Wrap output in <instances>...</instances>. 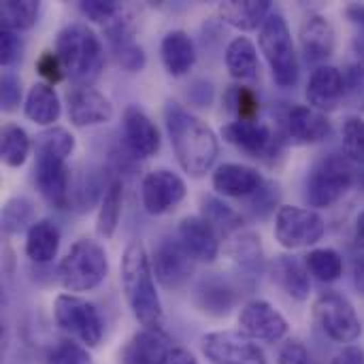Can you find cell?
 I'll list each match as a JSON object with an SVG mask.
<instances>
[{
    "mask_svg": "<svg viewBox=\"0 0 364 364\" xmlns=\"http://www.w3.org/2000/svg\"><path fill=\"white\" fill-rule=\"evenodd\" d=\"M164 119L179 166L192 177L207 175L220 151L213 130L177 102L166 105Z\"/></svg>",
    "mask_w": 364,
    "mask_h": 364,
    "instance_id": "cell-1",
    "label": "cell"
},
{
    "mask_svg": "<svg viewBox=\"0 0 364 364\" xmlns=\"http://www.w3.org/2000/svg\"><path fill=\"white\" fill-rule=\"evenodd\" d=\"M122 288L128 307L143 328L162 331L164 311L154 284V269L141 241H132L122 256Z\"/></svg>",
    "mask_w": 364,
    "mask_h": 364,
    "instance_id": "cell-2",
    "label": "cell"
},
{
    "mask_svg": "<svg viewBox=\"0 0 364 364\" xmlns=\"http://www.w3.org/2000/svg\"><path fill=\"white\" fill-rule=\"evenodd\" d=\"M55 53L64 73L79 85H90L105 68V47L85 23H70L58 32Z\"/></svg>",
    "mask_w": 364,
    "mask_h": 364,
    "instance_id": "cell-3",
    "label": "cell"
},
{
    "mask_svg": "<svg viewBox=\"0 0 364 364\" xmlns=\"http://www.w3.org/2000/svg\"><path fill=\"white\" fill-rule=\"evenodd\" d=\"M109 273L107 252L92 239H79L62 258L58 275L68 292H87L98 288Z\"/></svg>",
    "mask_w": 364,
    "mask_h": 364,
    "instance_id": "cell-4",
    "label": "cell"
},
{
    "mask_svg": "<svg viewBox=\"0 0 364 364\" xmlns=\"http://www.w3.org/2000/svg\"><path fill=\"white\" fill-rule=\"evenodd\" d=\"M260 49L273 70V79L282 87H292L299 81V55L290 28L282 13H271L260 28Z\"/></svg>",
    "mask_w": 364,
    "mask_h": 364,
    "instance_id": "cell-5",
    "label": "cell"
},
{
    "mask_svg": "<svg viewBox=\"0 0 364 364\" xmlns=\"http://www.w3.org/2000/svg\"><path fill=\"white\" fill-rule=\"evenodd\" d=\"M354 186V168L348 158L331 154L324 156L307 175L305 196L316 209H328L339 203Z\"/></svg>",
    "mask_w": 364,
    "mask_h": 364,
    "instance_id": "cell-6",
    "label": "cell"
},
{
    "mask_svg": "<svg viewBox=\"0 0 364 364\" xmlns=\"http://www.w3.org/2000/svg\"><path fill=\"white\" fill-rule=\"evenodd\" d=\"M53 318L58 326L87 348H96L105 337V322L98 309L75 294H60L53 301Z\"/></svg>",
    "mask_w": 364,
    "mask_h": 364,
    "instance_id": "cell-7",
    "label": "cell"
},
{
    "mask_svg": "<svg viewBox=\"0 0 364 364\" xmlns=\"http://www.w3.org/2000/svg\"><path fill=\"white\" fill-rule=\"evenodd\" d=\"M314 316L322 333L335 343H354L363 333L354 305L339 292L322 294L314 305Z\"/></svg>",
    "mask_w": 364,
    "mask_h": 364,
    "instance_id": "cell-8",
    "label": "cell"
},
{
    "mask_svg": "<svg viewBox=\"0 0 364 364\" xmlns=\"http://www.w3.org/2000/svg\"><path fill=\"white\" fill-rule=\"evenodd\" d=\"M326 232V224L314 209L284 205L275 215V237L286 250L316 245Z\"/></svg>",
    "mask_w": 364,
    "mask_h": 364,
    "instance_id": "cell-9",
    "label": "cell"
},
{
    "mask_svg": "<svg viewBox=\"0 0 364 364\" xmlns=\"http://www.w3.org/2000/svg\"><path fill=\"white\" fill-rule=\"evenodd\" d=\"M200 350L211 364H267L264 352L254 339L235 331L209 333L203 337Z\"/></svg>",
    "mask_w": 364,
    "mask_h": 364,
    "instance_id": "cell-10",
    "label": "cell"
},
{
    "mask_svg": "<svg viewBox=\"0 0 364 364\" xmlns=\"http://www.w3.org/2000/svg\"><path fill=\"white\" fill-rule=\"evenodd\" d=\"M194 262L196 260L179 239H164L154 252L151 269L156 279L166 290H179L190 282L194 273Z\"/></svg>",
    "mask_w": 364,
    "mask_h": 364,
    "instance_id": "cell-11",
    "label": "cell"
},
{
    "mask_svg": "<svg viewBox=\"0 0 364 364\" xmlns=\"http://www.w3.org/2000/svg\"><path fill=\"white\" fill-rule=\"evenodd\" d=\"M186 198L183 179L166 168H156L145 175L141 183V200L147 213L162 215L175 209Z\"/></svg>",
    "mask_w": 364,
    "mask_h": 364,
    "instance_id": "cell-12",
    "label": "cell"
},
{
    "mask_svg": "<svg viewBox=\"0 0 364 364\" xmlns=\"http://www.w3.org/2000/svg\"><path fill=\"white\" fill-rule=\"evenodd\" d=\"M241 333L254 341L277 343L288 335L286 318L267 301H250L239 316Z\"/></svg>",
    "mask_w": 364,
    "mask_h": 364,
    "instance_id": "cell-13",
    "label": "cell"
},
{
    "mask_svg": "<svg viewBox=\"0 0 364 364\" xmlns=\"http://www.w3.org/2000/svg\"><path fill=\"white\" fill-rule=\"evenodd\" d=\"M34 181L41 192V196L53 207L64 209L70 203V175L66 160L49 156V154H36L34 160Z\"/></svg>",
    "mask_w": 364,
    "mask_h": 364,
    "instance_id": "cell-14",
    "label": "cell"
},
{
    "mask_svg": "<svg viewBox=\"0 0 364 364\" xmlns=\"http://www.w3.org/2000/svg\"><path fill=\"white\" fill-rule=\"evenodd\" d=\"M222 136L239 151L252 158H264L277 151V136L273 128L258 119H237L222 128Z\"/></svg>",
    "mask_w": 364,
    "mask_h": 364,
    "instance_id": "cell-15",
    "label": "cell"
},
{
    "mask_svg": "<svg viewBox=\"0 0 364 364\" xmlns=\"http://www.w3.org/2000/svg\"><path fill=\"white\" fill-rule=\"evenodd\" d=\"M68 117L75 126H96L113 119L111 100L92 85H77L68 92Z\"/></svg>",
    "mask_w": 364,
    "mask_h": 364,
    "instance_id": "cell-16",
    "label": "cell"
},
{
    "mask_svg": "<svg viewBox=\"0 0 364 364\" xmlns=\"http://www.w3.org/2000/svg\"><path fill=\"white\" fill-rule=\"evenodd\" d=\"M177 239L183 243L194 260L213 262L220 254V235L203 215L183 218L177 230Z\"/></svg>",
    "mask_w": 364,
    "mask_h": 364,
    "instance_id": "cell-17",
    "label": "cell"
},
{
    "mask_svg": "<svg viewBox=\"0 0 364 364\" xmlns=\"http://www.w3.org/2000/svg\"><path fill=\"white\" fill-rule=\"evenodd\" d=\"M124 141L126 147L139 156V158H149L160 149V132L156 124L147 117V113L134 105L126 107L124 111Z\"/></svg>",
    "mask_w": 364,
    "mask_h": 364,
    "instance_id": "cell-18",
    "label": "cell"
},
{
    "mask_svg": "<svg viewBox=\"0 0 364 364\" xmlns=\"http://www.w3.org/2000/svg\"><path fill=\"white\" fill-rule=\"evenodd\" d=\"M173 346L162 331L143 328L132 335L119 354L122 364H164L171 356Z\"/></svg>",
    "mask_w": 364,
    "mask_h": 364,
    "instance_id": "cell-19",
    "label": "cell"
},
{
    "mask_svg": "<svg viewBox=\"0 0 364 364\" xmlns=\"http://www.w3.org/2000/svg\"><path fill=\"white\" fill-rule=\"evenodd\" d=\"M286 130L290 139L303 145L320 143L331 134V122L326 113L307 107V105H294L286 113Z\"/></svg>",
    "mask_w": 364,
    "mask_h": 364,
    "instance_id": "cell-20",
    "label": "cell"
},
{
    "mask_svg": "<svg viewBox=\"0 0 364 364\" xmlns=\"http://www.w3.org/2000/svg\"><path fill=\"white\" fill-rule=\"evenodd\" d=\"M309 107L326 113L343 102V75L337 66H318L307 83Z\"/></svg>",
    "mask_w": 364,
    "mask_h": 364,
    "instance_id": "cell-21",
    "label": "cell"
},
{
    "mask_svg": "<svg viewBox=\"0 0 364 364\" xmlns=\"http://www.w3.org/2000/svg\"><path fill=\"white\" fill-rule=\"evenodd\" d=\"M337 47L335 26L324 15H309L301 26V49L307 62H322L333 55Z\"/></svg>",
    "mask_w": 364,
    "mask_h": 364,
    "instance_id": "cell-22",
    "label": "cell"
},
{
    "mask_svg": "<svg viewBox=\"0 0 364 364\" xmlns=\"http://www.w3.org/2000/svg\"><path fill=\"white\" fill-rule=\"evenodd\" d=\"M264 186L262 175L245 164H222L213 173V190L220 192L222 196L230 198H243V196H254L260 188Z\"/></svg>",
    "mask_w": 364,
    "mask_h": 364,
    "instance_id": "cell-23",
    "label": "cell"
},
{
    "mask_svg": "<svg viewBox=\"0 0 364 364\" xmlns=\"http://www.w3.org/2000/svg\"><path fill=\"white\" fill-rule=\"evenodd\" d=\"M271 275L275 284L294 301H307L311 292V275L294 256H277L271 264Z\"/></svg>",
    "mask_w": 364,
    "mask_h": 364,
    "instance_id": "cell-24",
    "label": "cell"
},
{
    "mask_svg": "<svg viewBox=\"0 0 364 364\" xmlns=\"http://www.w3.org/2000/svg\"><path fill=\"white\" fill-rule=\"evenodd\" d=\"M162 62L168 75L173 77H183L192 70L196 62V49L188 32L183 30H171L160 45Z\"/></svg>",
    "mask_w": 364,
    "mask_h": 364,
    "instance_id": "cell-25",
    "label": "cell"
},
{
    "mask_svg": "<svg viewBox=\"0 0 364 364\" xmlns=\"http://www.w3.org/2000/svg\"><path fill=\"white\" fill-rule=\"evenodd\" d=\"M220 17L243 32H252L258 26L262 28V23L267 21V17L271 15V2L269 0H228L220 4Z\"/></svg>",
    "mask_w": 364,
    "mask_h": 364,
    "instance_id": "cell-26",
    "label": "cell"
},
{
    "mask_svg": "<svg viewBox=\"0 0 364 364\" xmlns=\"http://www.w3.org/2000/svg\"><path fill=\"white\" fill-rule=\"evenodd\" d=\"M23 113L30 122H34L38 126L55 124L62 113V107H60V98L53 90V85L34 83L28 90V96L23 102Z\"/></svg>",
    "mask_w": 364,
    "mask_h": 364,
    "instance_id": "cell-27",
    "label": "cell"
},
{
    "mask_svg": "<svg viewBox=\"0 0 364 364\" xmlns=\"http://www.w3.org/2000/svg\"><path fill=\"white\" fill-rule=\"evenodd\" d=\"M60 247V230L49 220H38L26 235V256L36 264H47Z\"/></svg>",
    "mask_w": 364,
    "mask_h": 364,
    "instance_id": "cell-28",
    "label": "cell"
},
{
    "mask_svg": "<svg viewBox=\"0 0 364 364\" xmlns=\"http://www.w3.org/2000/svg\"><path fill=\"white\" fill-rule=\"evenodd\" d=\"M226 66L230 75L239 81H250L258 77V53L247 36H237L226 47Z\"/></svg>",
    "mask_w": 364,
    "mask_h": 364,
    "instance_id": "cell-29",
    "label": "cell"
},
{
    "mask_svg": "<svg viewBox=\"0 0 364 364\" xmlns=\"http://www.w3.org/2000/svg\"><path fill=\"white\" fill-rule=\"evenodd\" d=\"M122 203H124V183H122V177H113L105 186V194H102V203L98 211L96 230L100 237L111 239L115 235L119 218H122Z\"/></svg>",
    "mask_w": 364,
    "mask_h": 364,
    "instance_id": "cell-30",
    "label": "cell"
},
{
    "mask_svg": "<svg viewBox=\"0 0 364 364\" xmlns=\"http://www.w3.org/2000/svg\"><path fill=\"white\" fill-rule=\"evenodd\" d=\"M228 252L241 271H245L250 275L260 273V269H262V245L254 232L239 230L237 235H232Z\"/></svg>",
    "mask_w": 364,
    "mask_h": 364,
    "instance_id": "cell-31",
    "label": "cell"
},
{
    "mask_svg": "<svg viewBox=\"0 0 364 364\" xmlns=\"http://www.w3.org/2000/svg\"><path fill=\"white\" fill-rule=\"evenodd\" d=\"M196 301H198V307H200L205 314H211V316H226V314L232 309L235 294H232V290L228 288L226 282L215 279V277H209V279H205V282L198 286V290H196Z\"/></svg>",
    "mask_w": 364,
    "mask_h": 364,
    "instance_id": "cell-32",
    "label": "cell"
},
{
    "mask_svg": "<svg viewBox=\"0 0 364 364\" xmlns=\"http://www.w3.org/2000/svg\"><path fill=\"white\" fill-rule=\"evenodd\" d=\"M41 4L36 0H2L0 2V19L2 30L23 32L30 30L38 19Z\"/></svg>",
    "mask_w": 364,
    "mask_h": 364,
    "instance_id": "cell-33",
    "label": "cell"
},
{
    "mask_svg": "<svg viewBox=\"0 0 364 364\" xmlns=\"http://www.w3.org/2000/svg\"><path fill=\"white\" fill-rule=\"evenodd\" d=\"M30 139L17 124H4L0 130V158L6 166L17 168L28 160Z\"/></svg>",
    "mask_w": 364,
    "mask_h": 364,
    "instance_id": "cell-34",
    "label": "cell"
},
{
    "mask_svg": "<svg viewBox=\"0 0 364 364\" xmlns=\"http://www.w3.org/2000/svg\"><path fill=\"white\" fill-rule=\"evenodd\" d=\"M203 218L218 230V235L232 237L239 230H243L241 215L230 205H226L224 200H220L215 196L203 198Z\"/></svg>",
    "mask_w": 364,
    "mask_h": 364,
    "instance_id": "cell-35",
    "label": "cell"
},
{
    "mask_svg": "<svg viewBox=\"0 0 364 364\" xmlns=\"http://www.w3.org/2000/svg\"><path fill=\"white\" fill-rule=\"evenodd\" d=\"M305 267H307L309 275H314L322 284H333L343 275V258L339 252H335L331 247L311 250L305 256Z\"/></svg>",
    "mask_w": 364,
    "mask_h": 364,
    "instance_id": "cell-36",
    "label": "cell"
},
{
    "mask_svg": "<svg viewBox=\"0 0 364 364\" xmlns=\"http://www.w3.org/2000/svg\"><path fill=\"white\" fill-rule=\"evenodd\" d=\"M343 102L350 109L364 111V53L356 51L343 66Z\"/></svg>",
    "mask_w": 364,
    "mask_h": 364,
    "instance_id": "cell-37",
    "label": "cell"
},
{
    "mask_svg": "<svg viewBox=\"0 0 364 364\" xmlns=\"http://www.w3.org/2000/svg\"><path fill=\"white\" fill-rule=\"evenodd\" d=\"M34 222V205L28 198H11L2 207V230L6 235H19L23 230H30Z\"/></svg>",
    "mask_w": 364,
    "mask_h": 364,
    "instance_id": "cell-38",
    "label": "cell"
},
{
    "mask_svg": "<svg viewBox=\"0 0 364 364\" xmlns=\"http://www.w3.org/2000/svg\"><path fill=\"white\" fill-rule=\"evenodd\" d=\"M34 149H36V154H49V156L66 160L75 149V136L66 128L51 126V128L36 134Z\"/></svg>",
    "mask_w": 364,
    "mask_h": 364,
    "instance_id": "cell-39",
    "label": "cell"
},
{
    "mask_svg": "<svg viewBox=\"0 0 364 364\" xmlns=\"http://www.w3.org/2000/svg\"><path fill=\"white\" fill-rule=\"evenodd\" d=\"M341 143L346 158L350 162L364 166V119L358 115H352L341 126Z\"/></svg>",
    "mask_w": 364,
    "mask_h": 364,
    "instance_id": "cell-40",
    "label": "cell"
},
{
    "mask_svg": "<svg viewBox=\"0 0 364 364\" xmlns=\"http://www.w3.org/2000/svg\"><path fill=\"white\" fill-rule=\"evenodd\" d=\"M98 194H100V183L96 181V177L90 173H83L81 177H77L70 183V203L68 205H73L77 211H90L96 205Z\"/></svg>",
    "mask_w": 364,
    "mask_h": 364,
    "instance_id": "cell-41",
    "label": "cell"
},
{
    "mask_svg": "<svg viewBox=\"0 0 364 364\" xmlns=\"http://www.w3.org/2000/svg\"><path fill=\"white\" fill-rule=\"evenodd\" d=\"M228 105L237 113V119H256V115L260 111L258 96L254 94V90L243 87V85H237V87L230 90Z\"/></svg>",
    "mask_w": 364,
    "mask_h": 364,
    "instance_id": "cell-42",
    "label": "cell"
},
{
    "mask_svg": "<svg viewBox=\"0 0 364 364\" xmlns=\"http://www.w3.org/2000/svg\"><path fill=\"white\" fill-rule=\"evenodd\" d=\"M113 53H115V60L122 68H126L128 73H139L145 68V51L141 45L134 43V38H128V41H122L117 45H113Z\"/></svg>",
    "mask_w": 364,
    "mask_h": 364,
    "instance_id": "cell-43",
    "label": "cell"
},
{
    "mask_svg": "<svg viewBox=\"0 0 364 364\" xmlns=\"http://www.w3.org/2000/svg\"><path fill=\"white\" fill-rule=\"evenodd\" d=\"M79 9L87 19L102 23V28H105L109 21H113L124 11V4H119L115 0H83V2H79Z\"/></svg>",
    "mask_w": 364,
    "mask_h": 364,
    "instance_id": "cell-44",
    "label": "cell"
},
{
    "mask_svg": "<svg viewBox=\"0 0 364 364\" xmlns=\"http://www.w3.org/2000/svg\"><path fill=\"white\" fill-rule=\"evenodd\" d=\"M49 364H92V358L87 354L85 348L73 343V341H62L58 343L49 356H47Z\"/></svg>",
    "mask_w": 364,
    "mask_h": 364,
    "instance_id": "cell-45",
    "label": "cell"
},
{
    "mask_svg": "<svg viewBox=\"0 0 364 364\" xmlns=\"http://www.w3.org/2000/svg\"><path fill=\"white\" fill-rule=\"evenodd\" d=\"M21 102V83L19 79L13 75V73H2V79H0V105H2V111L11 113L19 107Z\"/></svg>",
    "mask_w": 364,
    "mask_h": 364,
    "instance_id": "cell-46",
    "label": "cell"
},
{
    "mask_svg": "<svg viewBox=\"0 0 364 364\" xmlns=\"http://www.w3.org/2000/svg\"><path fill=\"white\" fill-rule=\"evenodd\" d=\"M36 70H38V75H41L49 85L60 83V81L66 77L64 66H62V60L58 58L55 51H43L41 58L36 60Z\"/></svg>",
    "mask_w": 364,
    "mask_h": 364,
    "instance_id": "cell-47",
    "label": "cell"
},
{
    "mask_svg": "<svg viewBox=\"0 0 364 364\" xmlns=\"http://www.w3.org/2000/svg\"><path fill=\"white\" fill-rule=\"evenodd\" d=\"M23 51V43L17 36V32H9L2 30L0 32V64L2 66H11L21 58Z\"/></svg>",
    "mask_w": 364,
    "mask_h": 364,
    "instance_id": "cell-48",
    "label": "cell"
},
{
    "mask_svg": "<svg viewBox=\"0 0 364 364\" xmlns=\"http://www.w3.org/2000/svg\"><path fill=\"white\" fill-rule=\"evenodd\" d=\"M277 364H311L307 348L299 339H290L288 343L282 346Z\"/></svg>",
    "mask_w": 364,
    "mask_h": 364,
    "instance_id": "cell-49",
    "label": "cell"
},
{
    "mask_svg": "<svg viewBox=\"0 0 364 364\" xmlns=\"http://www.w3.org/2000/svg\"><path fill=\"white\" fill-rule=\"evenodd\" d=\"M346 17L352 23L358 41V51L364 53V4H350L346 6Z\"/></svg>",
    "mask_w": 364,
    "mask_h": 364,
    "instance_id": "cell-50",
    "label": "cell"
},
{
    "mask_svg": "<svg viewBox=\"0 0 364 364\" xmlns=\"http://www.w3.org/2000/svg\"><path fill=\"white\" fill-rule=\"evenodd\" d=\"M333 364H364V352L356 346H348L335 356Z\"/></svg>",
    "mask_w": 364,
    "mask_h": 364,
    "instance_id": "cell-51",
    "label": "cell"
},
{
    "mask_svg": "<svg viewBox=\"0 0 364 364\" xmlns=\"http://www.w3.org/2000/svg\"><path fill=\"white\" fill-rule=\"evenodd\" d=\"M352 275H354V286H356V290L364 296V254H358V256L354 258Z\"/></svg>",
    "mask_w": 364,
    "mask_h": 364,
    "instance_id": "cell-52",
    "label": "cell"
},
{
    "mask_svg": "<svg viewBox=\"0 0 364 364\" xmlns=\"http://www.w3.org/2000/svg\"><path fill=\"white\" fill-rule=\"evenodd\" d=\"M164 364H198V363H196V358H194L188 350H183V348H173L171 356L166 358V363Z\"/></svg>",
    "mask_w": 364,
    "mask_h": 364,
    "instance_id": "cell-53",
    "label": "cell"
},
{
    "mask_svg": "<svg viewBox=\"0 0 364 364\" xmlns=\"http://www.w3.org/2000/svg\"><path fill=\"white\" fill-rule=\"evenodd\" d=\"M354 239H356V245L364 250V211L356 218V228H354Z\"/></svg>",
    "mask_w": 364,
    "mask_h": 364,
    "instance_id": "cell-54",
    "label": "cell"
},
{
    "mask_svg": "<svg viewBox=\"0 0 364 364\" xmlns=\"http://www.w3.org/2000/svg\"><path fill=\"white\" fill-rule=\"evenodd\" d=\"M311 364H314V363H311Z\"/></svg>",
    "mask_w": 364,
    "mask_h": 364,
    "instance_id": "cell-55",
    "label": "cell"
}]
</instances>
